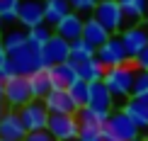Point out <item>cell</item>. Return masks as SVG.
Returning <instances> with one entry per match:
<instances>
[{
  "instance_id": "1",
  "label": "cell",
  "mask_w": 148,
  "mask_h": 141,
  "mask_svg": "<svg viewBox=\"0 0 148 141\" xmlns=\"http://www.w3.org/2000/svg\"><path fill=\"white\" fill-rule=\"evenodd\" d=\"M136 73H138L136 61H126V63L116 66V68H107L104 83H107V88L112 90L114 100L126 102L129 97H131V93H134V83H136Z\"/></svg>"
},
{
  "instance_id": "2",
  "label": "cell",
  "mask_w": 148,
  "mask_h": 141,
  "mask_svg": "<svg viewBox=\"0 0 148 141\" xmlns=\"http://www.w3.org/2000/svg\"><path fill=\"white\" fill-rule=\"evenodd\" d=\"M8 61L12 63V68H15L17 76H32V73L41 71V68H49L44 63V56H41L39 49H34L32 44H24L20 49H15V51L8 54Z\"/></svg>"
},
{
  "instance_id": "3",
  "label": "cell",
  "mask_w": 148,
  "mask_h": 141,
  "mask_svg": "<svg viewBox=\"0 0 148 141\" xmlns=\"http://www.w3.org/2000/svg\"><path fill=\"white\" fill-rule=\"evenodd\" d=\"M92 17L100 24H104L109 29V34H119L126 29V17H124V10H121L119 0H100Z\"/></svg>"
},
{
  "instance_id": "4",
  "label": "cell",
  "mask_w": 148,
  "mask_h": 141,
  "mask_svg": "<svg viewBox=\"0 0 148 141\" xmlns=\"http://www.w3.org/2000/svg\"><path fill=\"white\" fill-rule=\"evenodd\" d=\"M97 61H100L104 68H116V66L131 61L124 41H121V34H112L100 49H97Z\"/></svg>"
},
{
  "instance_id": "5",
  "label": "cell",
  "mask_w": 148,
  "mask_h": 141,
  "mask_svg": "<svg viewBox=\"0 0 148 141\" xmlns=\"http://www.w3.org/2000/svg\"><path fill=\"white\" fill-rule=\"evenodd\" d=\"M20 112V119L24 124V129L27 131H41L49 127V117H51V112H49L46 102L44 100H32L27 102L22 109H17Z\"/></svg>"
},
{
  "instance_id": "6",
  "label": "cell",
  "mask_w": 148,
  "mask_h": 141,
  "mask_svg": "<svg viewBox=\"0 0 148 141\" xmlns=\"http://www.w3.org/2000/svg\"><path fill=\"white\" fill-rule=\"evenodd\" d=\"M32 100L34 95H32L27 76H12L10 80H5V102H8L10 109H22Z\"/></svg>"
},
{
  "instance_id": "7",
  "label": "cell",
  "mask_w": 148,
  "mask_h": 141,
  "mask_svg": "<svg viewBox=\"0 0 148 141\" xmlns=\"http://www.w3.org/2000/svg\"><path fill=\"white\" fill-rule=\"evenodd\" d=\"M49 131L56 141H73L80 134V122L78 114H51L49 117Z\"/></svg>"
},
{
  "instance_id": "8",
  "label": "cell",
  "mask_w": 148,
  "mask_h": 141,
  "mask_svg": "<svg viewBox=\"0 0 148 141\" xmlns=\"http://www.w3.org/2000/svg\"><path fill=\"white\" fill-rule=\"evenodd\" d=\"M107 129L116 136V141H138L141 139V129L124 109L112 112V117L107 119Z\"/></svg>"
},
{
  "instance_id": "9",
  "label": "cell",
  "mask_w": 148,
  "mask_h": 141,
  "mask_svg": "<svg viewBox=\"0 0 148 141\" xmlns=\"http://www.w3.org/2000/svg\"><path fill=\"white\" fill-rule=\"evenodd\" d=\"M121 41H124L126 51H129V58L136 61L138 54L148 46V24L146 22H138V24H131L121 32Z\"/></svg>"
},
{
  "instance_id": "10",
  "label": "cell",
  "mask_w": 148,
  "mask_h": 141,
  "mask_svg": "<svg viewBox=\"0 0 148 141\" xmlns=\"http://www.w3.org/2000/svg\"><path fill=\"white\" fill-rule=\"evenodd\" d=\"M44 12H46V0H20L17 20L22 27L32 29L36 24H44Z\"/></svg>"
},
{
  "instance_id": "11",
  "label": "cell",
  "mask_w": 148,
  "mask_h": 141,
  "mask_svg": "<svg viewBox=\"0 0 148 141\" xmlns=\"http://www.w3.org/2000/svg\"><path fill=\"white\" fill-rule=\"evenodd\" d=\"M41 56H44L46 66L66 63V61H71V41L63 39V36H58V34H53L49 39V44L41 49Z\"/></svg>"
},
{
  "instance_id": "12",
  "label": "cell",
  "mask_w": 148,
  "mask_h": 141,
  "mask_svg": "<svg viewBox=\"0 0 148 141\" xmlns=\"http://www.w3.org/2000/svg\"><path fill=\"white\" fill-rule=\"evenodd\" d=\"M44 102H46V107H49L51 114H75L78 112L68 88H53L51 93L44 97Z\"/></svg>"
},
{
  "instance_id": "13",
  "label": "cell",
  "mask_w": 148,
  "mask_h": 141,
  "mask_svg": "<svg viewBox=\"0 0 148 141\" xmlns=\"http://www.w3.org/2000/svg\"><path fill=\"white\" fill-rule=\"evenodd\" d=\"M27 136V129H24L20 112L17 109H10V112L3 114L0 119V139H8V141H24Z\"/></svg>"
},
{
  "instance_id": "14",
  "label": "cell",
  "mask_w": 148,
  "mask_h": 141,
  "mask_svg": "<svg viewBox=\"0 0 148 141\" xmlns=\"http://www.w3.org/2000/svg\"><path fill=\"white\" fill-rule=\"evenodd\" d=\"M83 27H85V20L78 12H71V15H66L53 27V32L58 36H63V39H68V41H78V39H83Z\"/></svg>"
},
{
  "instance_id": "15",
  "label": "cell",
  "mask_w": 148,
  "mask_h": 141,
  "mask_svg": "<svg viewBox=\"0 0 148 141\" xmlns=\"http://www.w3.org/2000/svg\"><path fill=\"white\" fill-rule=\"evenodd\" d=\"M0 39H3V44H5V49H8V54H10V51H15V49L29 44V29L22 27L20 22L17 24H5V27L0 29Z\"/></svg>"
},
{
  "instance_id": "16",
  "label": "cell",
  "mask_w": 148,
  "mask_h": 141,
  "mask_svg": "<svg viewBox=\"0 0 148 141\" xmlns=\"http://www.w3.org/2000/svg\"><path fill=\"white\" fill-rule=\"evenodd\" d=\"M51 71V80H53V88H71L73 83L80 80L78 76V66L73 61H66V63H56V66H49Z\"/></svg>"
},
{
  "instance_id": "17",
  "label": "cell",
  "mask_w": 148,
  "mask_h": 141,
  "mask_svg": "<svg viewBox=\"0 0 148 141\" xmlns=\"http://www.w3.org/2000/svg\"><path fill=\"white\" fill-rule=\"evenodd\" d=\"M114 95H112V90L107 88V83H90V102L88 105L90 107H95V109H102V112H112V107H114Z\"/></svg>"
},
{
  "instance_id": "18",
  "label": "cell",
  "mask_w": 148,
  "mask_h": 141,
  "mask_svg": "<svg viewBox=\"0 0 148 141\" xmlns=\"http://www.w3.org/2000/svg\"><path fill=\"white\" fill-rule=\"evenodd\" d=\"M27 80H29L34 100H44V97L53 90V80H51V71L49 68H41V71L32 73V76H27Z\"/></svg>"
},
{
  "instance_id": "19",
  "label": "cell",
  "mask_w": 148,
  "mask_h": 141,
  "mask_svg": "<svg viewBox=\"0 0 148 141\" xmlns=\"http://www.w3.org/2000/svg\"><path fill=\"white\" fill-rule=\"evenodd\" d=\"M109 29L104 27V24H100L95 20V17H90V20H85V27H83V39L88 41L90 46H95V49H100L104 41L109 39Z\"/></svg>"
},
{
  "instance_id": "20",
  "label": "cell",
  "mask_w": 148,
  "mask_h": 141,
  "mask_svg": "<svg viewBox=\"0 0 148 141\" xmlns=\"http://www.w3.org/2000/svg\"><path fill=\"white\" fill-rule=\"evenodd\" d=\"M119 5H121V10H124L126 27L138 24V22H146V17H148V0H119Z\"/></svg>"
},
{
  "instance_id": "21",
  "label": "cell",
  "mask_w": 148,
  "mask_h": 141,
  "mask_svg": "<svg viewBox=\"0 0 148 141\" xmlns=\"http://www.w3.org/2000/svg\"><path fill=\"white\" fill-rule=\"evenodd\" d=\"M124 112L131 117L134 122H136V127L141 131L143 129H148V102H143V100H136V97H129V100L124 102Z\"/></svg>"
},
{
  "instance_id": "22",
  "label": "cell",
  "mask_w": 148,
  "mask_h": 141,
  "mask_svg": "<svg viewBox=\"0 0 148 141\" xmlns=\"http://www.w3.org/2000/svg\"><path fill=\"white\" fill-rule=\"evenodd\" d=\"M71 0H46V12H44V22L56 27V24L63 20L66 15H71Z\"/></svg>"
},
{
  "instance_id": "23",
  "label": "cell",
  "mask_w": 148,
  "mask_h": 141,
  "mask_svg": "<svg viewBox=\"0 0 148 141\" xmlns=\"http://www.w3.org/2000/svg\"><path fill=\"white\" fill-rule=\"evenodd\" d=\"M75 66H78V76L83 78L85 83H102L104 76H107V68H104L97 58L85 61V63H75Z\"/></svg>"
},
{
  "instance_id": "24",
  "label": "cell",
  "mask_w": 148,
  "mask_h": 141,
  "mask_svg": "<svg viewBox=\"0 0 148 141\" xmlns=\"http://www.w3.org/2000/svg\"><path fill=\"white\" fill-rule=\"evenodd\" d=\"M112 117V112H102V109H95V107H83L78 109V122L80 124H90V127H104L107 119Z\"/></svg>"
},
{
  "instance_id": "25",
  "label": "cell",
  "mask_w": 148,
  "mask_h": 141,
  "mask_svg": "<svg viewBox=\"0 0 148 141\" xmlns=\"http://www.w3.org/2000/svg\"><path fill=\"white\" fill-rule=\"evenodd\" d=\"M92 58H97L95 46H90L85 39L71 41V61L73 63H85V61H92Z\"/></svg>"
},
{
  "instance_id": "26",
  "label": "cell",
  "mask_w": 148,
  "mask_h": 141,
  "mask_svg": "<svg viewBox=\"0 0 148 141\" xmlns=\"http://www.w3.org/2000/svg\"><path fill=\"white\" fill-rule=\"evenodd\" d=\"M53 34H56V32H53L51 24H46V22H44V24H36V27L29 29V44L41 51V49L49 44V39H51Z\"/></svg>"
},
{
  "instance_id": "27",
  "label": "cell",
  "mask_w": 148,
  "mask_h": 141,
  "mask_svg": "<svg viewBox=\"0 0 148 141\" xmlns=\"http://www.w3.org/2000/svg\"><path fill=\"white\" fill-rule=\"evenodd\" d=\"M68 93H71V97H73V102H75L78 109L88 107V102H90V83H85L83 78H80L78 83H73L68 88Z\"/></svg>"
},
{
  "instance_id": "28",
  "label": "cell",
  "mask_w": 148,
  "mask_h": 141,
  "mask_svg": "<svg viewBox=\"0 0 148 141\" xmlns=\"http://www.w3.org/2000/svg\"><path fill=\"white\" fill-rule=\"evenodd\" d=\"M17 12H20V0H0V22L5 24H17Z\"/></svg>"
},
{
  "instance_id": "29",
  "label": "cell",
  "mask_w": 148,
  "mask_h": 141,
  "mask_svg": "<svg viewBox=\"0 0 148 141\" xmlns=\"http://www.w3.org/2000/svg\"><path fill=\"white\" fill-rule=\"evenodd\" d=\"M131 97L148 102V71H138V73H136V83H134Z\"/></svg>"
},
{
  "instance_id": "30",
  "label": "cell",
  "mask_w": 148,
  "mask_h": 141,
  "mask_svg": "<svg viewBox=\"0 0 148 141\" xmlns=\"http://www.w3.org/2000/svg\"><path fill=\"white\" fill-rule=\"evenodd\" d=\"M80 141H104L102 136V127H90V124H80Z\"/></svg>"
},
{
  "instance_id": "31",
  "label": "cell",
  "mask_w": 148,
  "mask_h": 141,
  "mask_svg": "<svg viewBox=\"0 0 148 141\" xmlns=\"http://www.w3.org/2000/svg\"><path fill=\"white\" fill-rule=\"evenodd\" d=\"M97 3H100V0H71V8H73V12H78V15H85V12H95Z\"/></svg>"
},
{
  "instance_id": "32",
  "label": "cell",
  "mask_w": 148,
  "mask_h": 141,
  "mask_svg": "<svg viewBox=\"0 0 148 141\" xmlns=\"http://www.w3.org/2000/svg\"><path fill=\"white\" fill-rule=\"evenodd\" d=\"M24 141H56V139L51 136V131H49V129H41V131H27Z\"/></svg>"
},
{
  "instance_id": "33",
  "label": "cell",
  "mask_w": 148,
  "mask_h": 141,
  "mask_svg": "<svg viewBox=\"0 0 148 141\" xmlns=\"http://www.w3.org/2000/svg\"><path fill=\"white\" fill-rule=\"evenodd\" d=\"M136 66H138V71H148V46H146L143 51L138 54V58H136Z\"/></svg>"
},
{
  "instance_id": "34",
  "label": "cell",
  "mask_w": 148,
  "mask_h": 141,
  "mask_svg": "<svg viewBox=\"0 0 148 141\" xmlns=\"http://www.w3.org/2000/svg\"><path fill=\"white\" fill-rule=\"evenodd\" d=\"M8 61V49H5V44H3V39H0V66Z\"/></svg>"
},
{
  "instance_id": "35",
  "label": "cell",
  "mask_w": 148,
  "mask_h": 141,
  "mask_svg": "<svg viewBox=\"0 0 148 141\" xmlns=\"http://www.w3.org/2000/svg\"><path fill=\"white\" fill-rule=\"evenodd\" d=\"M5 107H8V102H5V100H0V119H3V114L8 112V109H5Z\"/></svg>"
},
{
  "instance_id": "36",
  "label": "cell",
  "mask_w": 148,
  "mask_h": 141,
  "mask_svg": "<svg viewBox=\"0 0 148 141\" xmlns=\"http://www.w3.org/2000/svg\"><path fill=\"white\" fill-rule=\"evenodd\" d=\"M0 100H5V80L0 78Z\"/></svg>"
},
{
  "instance_id": "37",
  "label": "cell",
  "mask_w": 148,
  "mask_h": 141,
  "mask_svg": "<svg viewBox=\"0 0 148 141\" xmlns=\"http://www.w3.org/2000/svg\"><path fill=\"white\" fill-rule=\"evenodd\" d=\"M0 29H3V22H0Z\"/></svg>"
},
{
  "instance_id": "38",
  "label": "cell",
  "mask_w": 148,
  "mask_h": 141,
  "mask_svg": "<svg viewBox=\"0 0 148 141\" xmlns=\"http://www.w3.org/2000/svg\"><path fill=\"white\" fill-rule=\"evenodd\" d=\"M0 141H8V139H0Z\"/></svg>"
},
{
  "instance_id": "39",
  "label": "cell",
  "mask_w": 148,
  "mask_h": 141,
  "mask_svg": "<svg viewBox=\"0 0 148 141\" xmlns=\"http://www.w3.org/2000/svg\"><path fill=\"white\" fill-rule=\"evenodd\" d=\"M138 141H143V139H138ZM146 141H148V139H146Z\"/></svg>"
},
{
  "instance_id": "40",
  "label": "cell",
  "mask_w": 148,
  "mask_h": 141,
  "mask_svg": "<svg viewBox=\"0 0 148 141\" xmlns=\"http://www.w3.org/2000/svg\"><path fill=\"white\" fill-rule=\"evenodd\" d=\"M73 141H80V139H73Z\"/></svg>"
},
{
  "instance_id": "41",
  "label": "cell",
  "mask_w": 148,
  "mask_h": 141,
  "mask_svg": "<svg viewBox=\"0 0 148 141\" xmlns=\"http://www.w3.org/2000/svg\"><path fill=\"white\" fill-rule=\"evenodd\" d=\"M146 24H148V17H146Z\"/></svg>"
}]
</instances>
